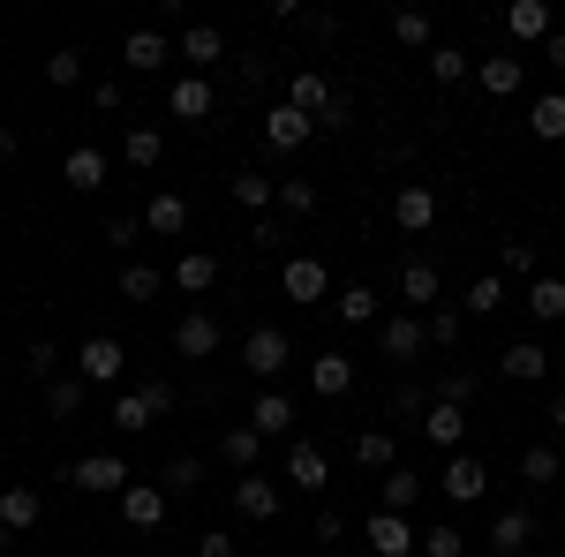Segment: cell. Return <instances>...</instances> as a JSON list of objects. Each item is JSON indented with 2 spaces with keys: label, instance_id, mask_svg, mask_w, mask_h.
I'll list each match as a JSON object with an SVG mask.
<instances>
[{
  "label": "cell",
  "instance_id": "cell-1",
  "mask_svg": "<svg viewBox=\"0 0 565 557\" xmlns=\"http://www.w3.org/2000/svg\"><path fill=\"white\" fill-rule=\"evenodd\" d=\"M159 415H174V385H143V392H121L114 399V429H151Z\"/></svg>",
  "mask_w": 565,
  "mask_h": 557
},
{
  "label": "cell",
  "instance_id": "cell-2",
  "mask_svg": "<svg viewBox=\"0 0 565 557\" xmlns=\"http://www.w3.org/2000/svg\"><path fill=\"white\" fill-rule=\"evenodd\" d=\"M129 482H136V474L121 468L114 452H84V460H76V490H90V497H121Z\"/></svg>",
  "mask_w": 565,
  "mask_h": 557
},
{
  "label": "cell",
  "instance_id": "cell-3",
  "mask_svg": "<svg viewBox=\"0 0 565 557\" xmlns=\"http://www.w3.org/2000/svg\"><path fill=\"white\" fill-rule=\"evenodd\" d=\"M309 136H317V121H309V114H302V106H295V98L264 114V143H271V151H302Z\"/></svg>",
  "mask_w": 565,
  "mask_h": 557
},
{
  "label": "cell",
  "instance_id": "cell-4",
  "mask_svg": "<svg viewBox=\"0 0 565 557\" xmlns=\"http://www.w3.org/2000/svg\"><path fill=\"white\" fill-rule=\"evenodd\" d=\"M362 535H370V550H377V557H407V550H423V535L407 527V513H370V527H362Z\"/></svg>",
  "mask_w": 565,
  "mask_h": 557
},
{
  "label": "cell",
  "instance_id": "cell-5",
  "mask_svg": "<svg viewBox=\"0 0 565 557\" xmlns=\"http://www.w3.org/2000/svg\"><path fill=\"white\" fill-rule=\"evenodd\" d=\"M167 505H174V497H167L159 482H129V490H121V519H129V527H143V535L167 519Z\"/></svg>",
  "mask_w": 565,
  "mask_h": 557
},
{
  "label": "cell",
  "instance_id": "cell-6",
  "mask_svg": "<svg viewBox=\"0 0 565 557\" xmlns=\"http://www.w3.org/2000/svg\"><path fill=\"white\" fill-rule=\"evenodd\" d=\"M423 340H430V324H423V317H385V324H377V346H385L392 362H415Z\"/></svg>",
  "mask_w": 565,
  "mask_h": 557
},
{
  "label": "cell",
  "instance_id": "cell-7",
  "mask_svg": "<svg viewBox=\"0 0 565 557\" xmlns=\"http://www.w3.org/2000/svg\"><path fill=\"white\" fill-rule=\"evenodd\" d=\"M234 513H242V519H264V527H271V519H279V482H264V474H242V482H234Z\"/></svg>",
  "mask_w": 565,
  "mask_h": 557
},
{
  "label": "cell",
  "instance_id": "cell-8",
  "mask_svg": "<svg viewBox=\"0 0 565 557\" xmlns=\"http://www.w3.org/2000/svg\"><path fill=\"white\" fill-rule=\"evenodd\" d=\"M309 392H317V399H348L354 392V362L348 354H317V362H309Z\"/></svg>",
  "mask_w": 565,
  "mask_h": 557
},
{
  "label": "cell",
  "instance_id": "cell-9",
  "mask_svg": "<svg viewBox=\"0 0 565 557\" xmlns=\"http://www.w3.org/2000/svg\"><path fill=\"white\" fill-rule=\"evenodd\" d=\"M476 84L490 90V98H513V90L527 84V61H513V53H490V61H476Z\"/></svg>",
  "mask_w": 565,
  "mask_h": 557
},
{
  "label": "cell",
  "instance_id": "cell-10",
  "mask_svg": "<svg viewBox=\"0 0 565 557\" xmlns=\"http://www.w3.org/2000/svg\"><path fill=\"white\" fill-rule=\"evenodd\" d=\"M174 346H181V362H212V354H218V324L196 309V317H181V324H174Z\"/></svg>",
  "mask_w": 565,
  "mask_h": 557
},
{
  "label": "cell",
  "instance_id": "cell-11",
  "mask_svg": "<svg viewBox=\"0 0 565 557\" xmlns=\"http://www.w3.org/2000/svg\"><path fill=\"white\" fill-rule=\"evenodd\" d=\"M287 354H295L287 332H249V346H242V362H249L257 377H279V369H287Z\"/></svg>",
  "mask_w": 565,
  "mask_h": 557
},
{
  "label": "cell",
  "instance_id": "cell-12",
  "mask_svg": "<svg viewBox=\"0 0 565 557\" xmlns=\"http://www.w3.org/2000/svg\"><path fill=\"white\" fill-rule=\"evenodd\" d=\"M121 369H129L121 340H84V385H114Z\"/></svg>",
  "mask_w": 565,
  "mask_h": 557
},
{
  "label": "cell",
  "instance_id": "cell-13",
  "mask_svg": "<svg viewBox=\"0 0 565 557\" xmlns=\"http://www.w3.org/2000/svg\"><path fill=\"white\" fill-rule=\"evenodd\" d=\"M505 377H513V385H543V377H551V354L535 340H513L505 346Z\"/></svg>",
  "mask_w": 565,
  "mask_h": 557
},
{
  "label": "cell",
  "instance_id": "cell-14",
  "mask_svg": "<svg viewBox=\"0 0 565 557\" xmlns=\"http://www.w3.org/2000/svg\"><path fill=\"white\" fill-rule=\"evenodd\" d=\"M482 490H490L482 460H445V497H452V505H476Z\"/></svg>",
  "mask_w": 565,
  "mask_h": 557
},
{
  "label": "cell",
  "instance_id": "cell-15",
  "mask_svg": "<svg viewBox=\"0 0 565 557\" xmlns=\"http://www.w3.org/2000/svg\"><path fill=\"white\" fill-rule=\"evenodd\" d=\"M61 173H68V189H76V196H90V189H106V151H90V143H76Z\"/></svg>",
  "mask_w": 565,
  "mask_h": 557
},
{
  "label": "cell",
  "instance_id": "cell-16",
  "mask_svg": "<svg viewBox=\"0 0 565 557\" xmlns=\"http://www.w3.org/2000/svg\"><path fill=\"white\" fill-rule=\"evenodd\" d=\"M279 287H287L295 301H324V264H317V257H287Z\"/></svg>",
  "mask_w": 565,
  "mask_h": 557
},
{
  "label": "cell",
  "instance_id": "cell-17",
  "mask_svg": "<svg viewBox=\"0 0 565 557\" xmlns=\"http://www.w3.org/2000/svg\"><path fill=\"white\" fill-rule=\"evenodd\" d=\"M505 31L527 39V45H543L551 39V8H543V0H513V8H505Z\"/></svg>",
  "mask_w": 565,
  "mask_h": 557
},
{
  "label": "cell",
  "instance_id": "cell-18",
  "mask_svg": "<svg viewBox=\"0 0 565 557\" xmlns=\"http://www.w3.org/2000/svg\"><path fill=\"white\" fill-rule=\"evenodd\" d=\"M392 218H399L407 234H423V226L437 218V196L423 189V181H415V189H399V196H392Z\"/></svg>",
  "mask_w": 565,
  "mask_h": 557
},
{
  "label": "cell",
  "instance_id": "cell-19",
  "mask_svg": "<svg viewBox=\"0 0 565 557\" xmlns=\"http://www.w3.org/2000/svg\"><path fill=\"white\" fill-rule=\"evenodd\" d=\"M249 429H257V437H287V429H295V399H287V392H264Z\"/></svg>",
  "mask_w": 565,
  "mask_h": 557
},
{
  "label": "cell",
  "instance_id": "cell-20",
  "mask_svg": "<svg viewBox=\"0 0 565 557\" xmlns=\"http://www.w3.org/2000/svg\"><path fill=\"white\" fill-rule=\"evenodd\" d=\"M423 437H430L437 452H452V444H460V437H468V415H460V407H445V399H437L430 415H423Z\"/></svg>",
  "mask_w": 565,
  "mask_h": 557
},
{
  "label": "cell",
  "instance_id": "cell-21",
  "mask_svg": "<svg viewBox=\"0 0 565 557\" xmlns=\"http://www.w3.org/2000/svg\"><path fill=\"white\" fill-rule=\"evenodd\" d=\"M121 61H129L136 76H151V68H167V39H159V31H129Z\"/></svg>",
  "mask_w": 565,
  "mask_h": 557
},
{
  "label": "cell",
  "instance_id": "cell-22",
  "mask_svg": "<svg viewBox=\"0 0 565 557\" xmlns=\"http://www.w3.org/2000/svg\"><path fill=\"white\" fill-rule=\"evenodd\" d=\"M121 159H129L136 173H151L159 159H167V136H159V129H129V136H121Z\"/></svg>",
  "mask_w": 565,
  "mask_h": 557
},
{
  "label": "cell",
  "instance_id": "cell-23",
  "mask_svg": "<svg viewBox=\"0 0 565 557\" xmlns=\"http://www.w3.org/2000/svg\"><path fill=\"white\" fill-rule=\"evenodd\" d=\"M212 279H218V257H212V249H189V257L174 264V287H181V294H204Z\"/></svg>",
  "mask_w": 565,
  "mask_h": 557
},
{
  "label": "cell",
  "instance_id": "cell-24",
  "mask_svg": "<svg viewBox=\"0 0 565 557\" xmlns=\"http://www.w3.org/2000/svg\"><path fill=\"white\" fill-rule=\"evenodd\" d=\"M527 317L535 324H565V279H535L527 287Z\"/></svg>",
  "mask_w": 565,
  "mask_h": 557
},
{
  "label": "cell",
  "instance_id": "cell-25",
  "mask_svg": "<svg viewBox=\"0 0 565 557\" xmlns=\"http://www.w3.org/2000/svg\"><path fill=\"white\" fill-rule=\"evenodd\" d=\"M527 535H535V519H527V513H498V527H490V550H498V557H521Z\"/></svg>",
  "mask_w": 565,
  "mask_h": 557
},
{
  "label": "cell",
  "instance_id": "cell-26",
  "mask_svg": "<svg viewBox=\"0 0 565 557\" xmlns=\"http://www.w3.org/2000/svg\"><path fill=\"white\" fill-rule=\"evenodd\" d=\"M167 106H174L181 121H204V114H212V84H204V76H181Z\"/></svg>",
  "mask_w": 565,
  "mask_h": 557
},
{
  "label": "cell",
  "instance_id": "cell-27",
  "mask_svg": "<svg viewBox=\"0 0 565 557\" xmlns=\"http://www.w3.org/2000/svg\"><path fill=\"white\" fill-rule=\"evenodd\" d=\"M218 53H226V31H212V23H196V31H181V61H196V68H212Z\"/></svg>",
  "mask_w": 565,
  "mask_h": 557
},
{
  "label": "cell",
  "instance_id": "cell-28",
  "mask_svg": "<svg viewBox=\"0 0 565 557\" xmlns=\"http://www.w3.org/2000/svg\"><path fill=\"white\" fill-rule=\"evenodd\" d=\"M287 474H295V490H324V452L302 437V444L287 452Z\"/></svg>",
  "mask_w": 565,
  "mask_h": 557
},
{
  "label": "cell",
  "instance_id": "cell-29",
  "mask_svg": "<svg viewBox=\"0 0 565 557\" xmlns=\"http://www.w3.org/2000/svg\"><path fill=\"white\" fill-rule=\"evenodd\" d=\"M143 226H151V234H181V226H189V204H181V196H151V204H143Z\"/></svg>",
  "mask_w": 565,
  "mask_h": 557
},
{
  "label": "cell",
  "instance_id": "cell-30",
  "mask_svg": "<svg viewBox=\"0 0 565 557\" xmlns=\"http://www.w3.org/2000/svg\"><path fill=\"white\" fill-rule=\"evenodd\" d=\"M399 301H437V271H430L423 257L399 264Z\"/></svg>",
  "mask_w": 565,
  "mask_h": 557
},
{
  "label": "cell",
  "instance_id": "cell-31",
  "mask_svg": "<svg viewBox=\"0 0 565 557\" xmlns=\"http://www.w3.org/2000/svg\"><path fill=\"white\" fill-rule=\"evenodd\" d=\"M226 189H234V204H242V212H264V204L279 196V181H264V173H234Z\"/></svg>",
  "mask_w": 565,
  "mask_h": 557
},
{
  "label": "cell",
  "instance_id": "cell-32",
  "mask_svg": "<svg viewBox=\"0 0 565 557\" xmlns=\"http://www.w3.org/2000/svg\"><path fill=\"white\" fill-rule=\"evenodd\" d=\"M0 527H39V490H0Z\"/></svg>",
  "mask_w": 565,
  "mask_h": 557
},
{
  "label": "cell",
  "instance_id": "cell-33",
  "mask_svg": "<svg viewBox=\"0 0 565 557\" xmlns=\"http://www.w3.org/2000/svg\"><path fill=\"white\" fill-rule=\"evenodd\" d=\"M415 497H423V474L392 468V474H385V505H377V513H407V505H415Z\"/></svg>",
  "mask_w": 565,
  "mask_h": 557
},
{
  "label": "cell",
  "instance_id": "cell-34",
  "mask_svg": "<svg viewBox=\"0 0 565 557\" xmlns=\"http://www.w3.org/2000/svg\"><path fill=\"white\" fill-rule=\"evenodd\" d=\"M527 129L543 136V143H565V98H535V114H527Z\"/></svg>",
  "mask_w": 565,
  "mask_h": 557
},
{
  "label": "cell",
  "instance_id": "cell-35",
  "mask_svg": "<svg viewBox=\"0 0 565 557\" xmlns=\"http://www.w3.org/2000/svg\"><path fill=\"white\" fill-rule=\"evenodd\" d=\"M430 76L437 84H460V76H476V61H468L460 45H430Z\"/></svg>",
  "mask_w": 565,
  "mask_h": 557
},
{
  "label": "cell",
  "instance_id": "cell-36",
  "mask_svg": "<svg viewBox=\"0 0 565 557\" xmlns=\"http://www.w3.org/2000/svg\"><path fill=\"white\" fill-rule=\"evenodd\" d=\"M392 452H399L392 429H362V437H354V460H362V468H392Z\"/></svg>",
  "mask_w": 565,
  "mask_h": 557
},
{
  "label": "cell",
  "instance_id": "cell-37",
  "mask_svg": "<svg viewBox=\"0 0 565 557\" xmlns=\"http://www.w3.org/2000/svg\"><path fill=\"white\" fill-rule=\"evenodd\" d=\"M84 377H53V385H45V415H76V407H84Z\"/></svg>",
  "mask_w": 565,
  "mask_h": 557
},
{
  "label": "cell",
  "instance_id": "cell-38",
  "mask_svg": "<svg viewBox=\"0 0 565 557\" xmlns=\"http://www.w3.org/2000/svg\"><path fill=\"white\" fill-rule=\"evenodd\" d=\"M521 474L535 482V490H551V482H558V452H551V444H527V452H521Z\"/></svg>",
  "mask_w": 565,
  "mask_h": 557
},
{
  "label": "cell",
  "instance_id": "cell-39",
  "mask_svg": "<svg viewBox=\"0 0 565 557\" xmlns=\"http://www.w3.org/2000/svg\"><path fill=\"white\" fill-rule=\"evenodd\" d=\"M257 444H264V437H257L249 422H242V429H226V437H218V452H226V468H249V460H257Z\"/></svg>",
  "mask_w": 565,
  "mask_h": 557
},
{
  "label": "cell",
  "instance_id": "cell-40",
  "mask_svg": "<svg viewBox=\"0 0 565 557\" xmlns=\"http://www.w3.org/2000/svg\"><path fill=\"white\" fill-rule=\"evenodd\" d=\"M460 309H468V317H490V309H505V279H498V271H490V279H476Z\"/></svg>",
  "mask_w": 565,
  "mask_h": 557
},
{
  "label": "cell",
  "instance_id": "cell-41",
  "mask_svg": "<svg viewBox=\"0 0 565 557\" xmlns=\"http://www.w3.org/2000/svg\"><path fill=\"white\" fill-rule=\"evenodd\" d=\"M423 557H468V535H460L452 519H437L430 535H423Z\"/></svg>",
  "mask_w": 565,
  "mask_h": 557
},
{
  "label": "cell",
  "instance_id": "cell-42",
  "mask_svg": "<svg viewBox=\"0 0 565 557\" xmlns=\"http://www.w3.org/2000/svg\"><path fill=\"white\" fill-rule=\"evenodd\" d=\"M159 287H167V279H159L151 264H129V271H121V294L129 301H159Z\"/></svg>",
  "mask_w": 565,
  "mask_h": 557
},
{
  "label": "cell",
  "instance_id": "cell-43",
  "mask_svg": "<svg viewBox=\"0 0 565 557\" xmlns=\"http://www.w3.org/2000/svg\"><path fill=\"white\" fill-rule=\"evenodd\" d=\"M332 309H340L348 324H377V294H370V287H348V294L332 301Z\"/></svg>",
  "mask_w": 565,
  "mask_h": 557
},
{
  "label": "cell",
  "instance_id": "cell-44",
  "mask_svg": "<svg viewBox=\"0 0 565 557\" xmlns=\"http://www.w3.org/2000/svg\"><path fill=\"white\" fill-rule=\"evenodd\" d=\"M392 39L399 45H430V15H423V8H399V15H392Z\"/></svg>",
  "mask_w": 565,
  "mask_h": 557
},
{
  "label": "cell",
  "instance_id": "cell-45",
  "mask_svg": "<svg viewBox=\"0 0 565 557\" xmlns=\"http://www.w3.org/2000/svg\"><path fill=\"white\" fill-rule=\"evenodd\" d=\"M196 490H204V468L196 460H174L167 468V497H196Z\"/></svg>",
  "mask_w": 565,
  "mask_h": 557
},
{
  "label": "cell",
  "instance_id": "cell-46",
  "mask_svg": "<svg viewBox=\"0 0 565 557\" xmlns=\"http://www.w3.org/2000/svg\"><path fill=\"white\" fill-rule=\"evenodd\" d=\"M460 332H468V317H460V309H430V340L437 346H460Z\"/></svg>",
  "mask_w": 565,
  "mask_h": 557
},
{
  "label": "cell",
  "instance_id": "cell-47",
  "mask_svg": "<svg viewBox=\"0 0 565 557\" xmlns=\"http://www.w3.org/2000/svg\"><path fill=\"white\" fill-rule=\"evenodd\" d=\"M45 84H84V53H53V61H45Z\"/></svg>",
  "mask_w": 565,
  "mask_h": 557
},
{
  "label": "cell",
  "instance_id": "cell-48",
  "mask_svg": "<svg viewBox=\"0 0 565 557\" xmlns=\"http://www.w3.org/2000/svg\"><path fill=\"white\" fill-rule=\"evenodd\" d=\"M23 369H31V377H45V385H53V369H61V354H53V340H39V346H31V354H23Z\"/></svg>",
  "mask_w": 565,
  "mask_h": 557
},
{
  "label": "cell",
  "instance_id": "cell-49",
  "mask_svg": "<svg viewBox=\"0 0 565 557\" xmlns=\"http://www.w3.org/2000/svg\"><path fill=\"white\" fill-rule=\"evenodd\" d=\"M279 204H287V212H317V189H309V181H279Z\"/></svg>",
  "mask_w": 565,
  "mask_h": 557
},
{
  "label": "cell",
  "instance_id": "cell-50",
  "mask_svg": "<svg viewBox=\"0 0 565 557\" xmlns=\"http://www.w3.org/2000/svg\"><path fill=\"white\" fill-rule=\"evenodd\" d=\"M437 399H445V407H468V399H476V377H468V369H452V377H445V392H437Z\"/></svg>",
  "mask_w": 565,
  "mask_h": 557
},
{
  "label": "cell",
  "instance_id": "cell-51",
  "mask_svg": "<svg viewBox=\"0 0 565 557\" xmlns=\"http://www.w3.org/2000/svg\"><path fill=\"white\" fill-rule=\"evenodd\" d=\"M505 271H521V279H535V249H527V242H505Z\"/></svg>",
  "mask_w": 565,
  "mask_h": 557
},
{
  "label": "cell",
  "instance_id": "cell-52",
  "mask_svg": "<svg viewBox=\"0 0 565 557\" xmlns=\"http://www.w3.org/2000/svg\"><path fill=\"white\" fill-rule=\"evenodd\" d=\"M136 234H143V218H114V226H106V242H114V249H136Z\"/></svg>",
  "mask_w": 565,
  "mask_h": 557
},
{
  "label": "cell",
  "instance_id": "cell-53",
  "mask_svg": "<svg viewBox=\"0 0 565 557\" xmlns=\"http://www.w3.org/2000/svg\"><path fill=\"white\" fill-rule=\"evenodd\" d=\"M196 557H234V535H226V527H212V535L196 543Z\"/></svg>",
  "mask_w": 565,
  "mask_h": 557
},
{
  "label": "cell",
  "instance_id": "cell-54",
  "mask_svg": "<svg viewBox=\"0 0 565 557\" xmlns=\"http://www.w3.org/2000/svg\"><path fill=\"white\" fill-rule=\"evenodd\" d=\"M543 61H551V68H565V31H551V39H543Z\"/></svg>",
  "mask_w": 565,
  "mask_h": 557
},
{
  "label": "cell",
  "instance_id": "cell-55",
  "mask_svg": "<svg viewBox=\"0 0 565 557\" xmlns=\"http://www.w3.org/2000/svg\"><path fill=\"white\" fill-rule=\"evenodd\" d=\"M8 159H15V136H8V129H0V167H8Z\"/></svg>",
  "mask_w": 565,
  "mask_h": 557
},
{
  "label": "cell",
  "instance_id": "cell-56",
  "mask_svg": "<svg viewBox=\"0 0 565 557\" xmlns=\"http://www.w3.org/2000/svg\"><path fill=\"white\" fill-rule=\"evenodd\" d=\"M551 422H558V429H565V392H558V399H551Z\"/></svg>",
  "mask_w": 565,
  "mask_h": 557
},
{
  "label": "cell",
  "instance_id": "cell-57",
  "mask_svg": "<svg viewBox=\"0 0 565 557\" xmlns=\"http://www.w3.org/2000/svg\"><path fill=\"white\" fill-rule=\"evenodd\" d=\"M309 557H332V550H309Z\"/></svg>",
  "mask_w": 565,
  "mask_h": 557
}]
</instances>
